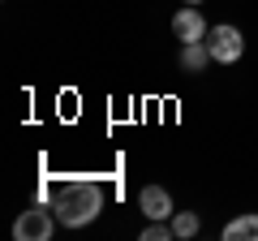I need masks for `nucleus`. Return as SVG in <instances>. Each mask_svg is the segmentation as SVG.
I'll return each instance as SVG.
<instances>
[{
  "mask_svg": "<svg viewBox=\"0 0 258 241\" xmlns=\"http://www.w3.org/2000/svg\"><path fill=\"white\" fill-rule=\"evenodd\" d=\"M52 211L64 228H82V224H91L103 211V190L95 181H64V186H56V207Z\"/></svg>",
  "mask_w": 258,
  "mask_h": 241,
  "instance_id": "obj_1",
  "label": "nucleus"
},
{
  "mask_svg": "<svg viewBox=\"0 0 258 241\" xmlns=\"http://www.w3.org/2000/svg\"><path fill=\"white\" fill-rule=\"evenodd\" d=\"M207 52H211L215 65H232V61H241V52H245V35H241L237 26H215L207 30Z\"/></svg>",
  "mask_w": 258,
  "mask_h": 241,
  "instance_id": "obj_2",
  "label": "nucleus"
},
{
  "mask_svg": "<svg viewBox=\"0 0 258 241\" xmlns=\"http://www.w3.org/2000/svg\"><path fill=\"white\" fill-rule=\"evenodd\" d=\"M52 232H56V211H47V207H26L13 220V237L18 241H47Z\"/></svg>",
  "mask_w": 258,
  "mask_h": 241,
  "instance_id": "obj_3",
  "label": "nucleus"
},
{
  "mask_svg": "<svg viewBox=\"0 0 258 241\" xmlns=\"http://www.w3.org/2000/svg\"><path fill=\"white\" fill-rule=\"evenodd\" d=\"M172 35L181 39V43H203L207 39V22H203V13H198V5H185L172 18Z\"/></svg>",
  "mask_w": 258,
  "mask_h": 241,
  "instance_id": "obj_4",
  "label": "nucleus"
},
{
  "mask_svg": "<svg viewBox=\"0 0 258 241\" xmlns=\"http://www.w3.org/2000/svg\"><path fill=\"white\" fill-rule=\"evenodd\" d=\"M138 211L147 215V220H172V194H168L164 186H147L138 194Z\"/></svg>",
  "mask_w": 258,
  "mask_h": 241,
  "instance_id": "obj_5",
  "label": "nucleus"
},
{
  "mask_svg": "<svg viewBox=\"0 0 258 241\" xmlns=\"http://www.w3.org/2000/svg\"><path fill=\"white\" fill-rule=\"evenodd\" d=\"M224 241H258V215L245 211L237 220H228L224 224Z\"/></svg>",
  "mask_w": 258,
  "mask_h": 241,
  "instance_id": "obj_6",
  "label": "nucleus"
},
{
  "mask_svg": "<svg viewBox=\"0 0 258 241\" xmlns=\"http://www.w3.org/2000/svg\"><path fill=\"white\" fill-rule=\"evenodd\" d=\"M207 61H211L207 43H185V47H181V69H185V74H203Z\"/></svg>",
  "mask_w": 258,
  "mask_h": 241,
  "instance_id": "obj_7",
  "label": "nucleus"
},
{
  "mask_svg": "<svg viewBox=\"0 0 258 241\" xmlns=\"http://www.w3.org/2000/svg\"><path fill=\"white\" fill-rule=\"evenodd\" d=\"M198 228H203V220L194 211H172V232L176 237H198Z\"/></svg>",
  "mask_w": 258,
  "mask_h": 241,
  "instance_id": "obj_8",
  "label": "nucleus"
},
{
  "mask_svg": "<svg viewBox=\"0 0 258 241\" xmlns=\"http://www.w3.org/2000/svg\"><path fill=\"white\" fill-rule=\"evenodd\" d=\"M168 237H176V232H172V220H151L147 228H142V241H168Z\"/></svg>",
  "mask_w": 258,
  "mask_h": 241,
  "instance_id": "obj_9",
  "label": "nucleus"
},
{
  "mask_svg": "<svg viewBox=\"0 0 258 241\" xmlns=\"http://www.w3.org/2000/svg\"><path fill=\"white\" fill-rule=\"evenodd\" d=\"M185 5H203V0H185Z\"/></svg>",
  "mask_w": 258,
  "mask_h": 241,
  "instance_id": "obj_10",
  "label": "nucleus"
}]
</instances>
